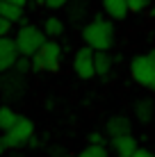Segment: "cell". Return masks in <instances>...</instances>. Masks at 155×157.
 I'll use <instances>...</instances> for the list:
<instances>
[{
    "instance_id": "obj_25",
    "label": "cell",
    "mask_w": 155,
    "mask_h": 157,
    "mask_svg": "<svg viewBox=\"0 0 155 157\" xmlns=\"http://www.w3.org/2000/svg\"><path fill=\"white\" fill-rule=\"evenodd\" d=\"M5 150H7V148H5V144H2V134H0V157L5 155Z\"/></svg>"
},
{
    "instance_id": "obj_27",
    "label": "cell",
    "mask_w": 155,
    "mask_h": 157,
    "mask_svg": "<svg viewBox=\"0 0 155 157\" xmlns=\"http://www.w3.org/2000/svg\"><path fill=\"white\" fill-rule=\"evenodd\" d=\"M12 157H21V155H12Z\"/></svg>"
},
{
    "instance_id": "obj_28",
    "label": "cell",
    "mask_w": 155,
    "mask_h": 157,
    "mask_svg": "<svg viewBox=\"0 0 155 157\" xmlns=\"http://www.w3.org/2000/svg\"><path fill=\"white\" fill-rule=\"evenodd\" d=\"M153 89H155V82H153Z\"/></svg>"
},
{
    "instance_id": "obj_19",
    "label": "cell",
    "mask_w": 155,
    "mask_h": 157,
    "mask_svg": "<svg viewBox=\"0 0 155 157\" xmlns=\"http://www.w3.org/2000/svg\"><path fill=\"white\" fill-rule=\"evenodd\" d=\"M12 25H14V23H9V21H5L2 16H0V39H2V36H9Z\"/></svg>"
},
{
    "instance_id": "obj_26",
    "label": "cell",
    "mask_w": 155,
    "mask_h": 157,
    "mask_svg": "<svg viewBox=\"0 0 155 157\" xmlns=\"http://www.w3.org/2000/svg\"><path fill=\"white\" fill-rule=\"evenodd\" d=\"M37 5H41V7H46V0H34Z\"/></svg>"
},
{
    "instance_id": "obj_23",
    "label": "cell",
    "mask_w": 155,
    "mask_h": 157,
    "mask_svg": "<svg viewBox=\"0 0 155 157\" xmlns=\"http://www.w3.org/2000/svg\"><path fill=\"white\" fill-rule=\"evenodd\" d=\"M132 157H155V155L151 153V150H146V148H139V150H137V153L132 155Z\"/></svg>"
},
{
    "instance_id": "obj_18",
    "label": "cell",
    "mask_w": 155,
    "mask_h": 157,
    "mask_svg": "<svg viewBox=\"0 0 155 157\" xmlns=\"http://www.w3.org/2000/svg\"><path fill=\"white\" fill-rule=\"evenodd\" d=\"M14 71L21 73V75H28V73L32 71V59H30V57H18V62H16Z\"/></svg>"
},
{
    "instance_id": "obj_11",
    "label": "cell",
    "mask_w": 155,
    "mask_h": 157,
    "mask_svg": "<svg viewBox=\"0 0 155 157\" xmlns=\"http://www.w3.org/2000/svg\"><path fill=\"white\" fill-rule=\"evenodd\" d=\"M103 9L107 12L110 18H114V21L126 18V14L130 12V7H128L126 0H103Z\"/></svg>"
},
{
    "instance_id": "obj_9",
    "label": "cell",
    "mask_w": 155,
    "mask_h": 157,
    "mask_svg": "<svg viewBox=\"0 0 155 157\" xmlns=\"http://www.w3.org/2000/svg\"><path fill=\"white\" fill-rule=\"evenodd\" d=\"M112 150L116 153V157H132L139 150V146H137V139L132 134H126V137L112 139Z\"/></svg>"
},
{
    "instance_id": "obj_2",
    "label": "cell",
    "mask_w": 155,
    "mask_h": 157,
    "mask_svg": "<svg viewBox=\"0 0 155 157\" xmlns=\"http://www.w3.org/2000/svg\"><path fill=\"white\" fill-rule=\"evenodd\" d=\"M14 41H16V48H18L21 57L32 59L48 43V36H46V32L41 28H37V25H21L18 32H16V36H14Z\"/></svg>"
},
{
    "instance_id": "obj_3",
    "label": "cell",
    "mask_w": 155,
    "mask_h": 157,
    "mask_svg": "<svg viewBox=\"0 0 155 157\" xmlns=\"http://www.w3.org/2000/svg\"><path fill=\"white\" fill-rule=\"evenodd\" d=\"M60 66H62V46L57 41H48L32 57V71L34 73H55Z\"/></svg>"
},
{
    "instance_id": "obj_20",
    "label": "cell",
    "mask_w": 155,
    "mask_h": 157,
    "mask_svg": "<svg viewBox=\"0 0 155 157\" xmlns=\"http://www.w3.org/2000/svg\"><path fill=\"white\" fill-rule=\"evenodd\" d=\"M128 7H130V12H141L144 7H146V0H126Z\"/></svg>"
},
{
    "instance_id": "obj_6",
    "label": "cell",
    "mask_w": 155,
    "mask_h": 157,
    "mask_svg": "<svg viewBox=\"0 0 155 157\" xmlns=\"http://www.w3.org/2000/svg\"><path fill=\"white\" fill-rule=\"evenodd\" d=\"M130 75L135 78L137 84L153 86L155 82V50L148 55H137L130 62Z\"/></svg>"
},
{
    "instance_id": "obj_16",
    "label": "cell",
    "mask_w": 155,
    "mask_h": 157,
    "mask_svg": "<svg viewBox=\"0 0 155 157\" xmlns=\"http://www.w3.org/2000/svg\"><path fill=\"white\" fill-rule=\"evenodd\" d=\"M94 66H96V75H107L112 68V57L107 52H96L94 55Z\"/></svg>"
},
{
    "instance_id": "obj_5",
    "label": "cell",
    "mask_w": 155,
    "mask_h": 157,
    "mask_svg": "<svg viewBox=\"0 0 155 157\" xmlns=\"http://www.w3.org/2000/svg\"><path fill=\"white\" fill-rule=\"evenodd\" d=\"M25 91H28V80H25V75L16 73V71L0 73V94H2V98H5V105L23 100Z\"/></svg>"
},
{
    "instance_id": "obj_12",
    "label": "cell",
    "mask_w": 155,
    "mask_h": 157,
    "mask_svg": "<svg viewBox=\"0 0 155 157\" xmlns=\"http://www.w3.org/2000/svg\"><path fill=\"white\" fill-rule=\"evenodd\" d=\"M21 114H16V112L12 109L9 105H0V132H9L16 123H18Z\"/></svg>"
},
{
    "instance_id": "obj_7",
    "label": "cell",
    "mask_w": 155,
    "mask_h": 157,
    "mask_svg": "<svg viewBox=\"0 0 155 157\" xmlns=\"http://www.w3.org/2000/svg\"><path fill=\"white\" fill-rule=\"evenodd\" d=\"M94 55H96V50H91L89 46H82L76 50V55H73V71H76L80 80H91L96 75Z\"/></svg>"
},
{
    "instance_id": "obj_24",
    "label": "cell",
    "mask_w": 155,
    "mask_h": 157,
    "mask_svg": "<svg viewBox=\"0 0 155 157\" xmlns=\"http://www.w3.org/2000/svg\"><path fill=\"white\" fill-rule=\"evenodd\" d=\"M2 2H9V5H16V7H25L28 0H2Z\"/></svg>"
},
{
    "instance_id": "obj_14",
    "label": "cell",
    "mask_w": 155,
    "mask_h": 157,
    "mask_svg": "<svg viewBox=\"0 0 155 157\" xmlns=\"http://www.w3.org/2000/svg\"><path fill=\"white\" fill-rule=\"evenodd\" d=\"M46 32L48 39H57V36L64 34V21L57 18V16H48V18L44 21V28H41Z\"/></svg>"
},
{
    "instance_id": "obj_13",
    "label": "cell",
    "mask_w": 155,
    "mask_h": 157,
    "mask_svg": "<svg viewBox=\"0 0 155 157\" xmlns=\"http://www.w3.org/2000/svg\"><path fill=\"white\" fill-rule=\"evenodd\" d=\"M0 16L9 23H23L25 16H23V7H16V5H9V2H2L0 0Z\"/></svg>"
},
{
    "instance_id": "obj_1",
    "label": "cell",
    "mask_w": 155,
    "mask_h": 157,
    "mask_svg": "<svg viewBox=\"0 0 155 157\" xmlns=\"http://www.w3.org/2000/svg\"><path fill=\"white\" fill-rule=\"evenodd\" d=\"M82 41L96 52H107L114 46V25L103 16H96L91 23L82 28Z\"/></svg>"
},
{
    "instance_id": "obj_22",
    "label": "cell",
    "mask_w": 155,
    "mask_h": 157,
    "mask_svg": "<svg viewBox=\"0 0 155 157\" xmlns=\"http://www.w3.org/2000/svg\"><path fill=\"white\" fill-rule=\"evenodd\" d=\"M89 141H91V146H100V141H103V137H100L98 132H91V134H89Z\"/></svg>"
},
{
    "instance_id": "obj_21",
    "label": "cell",
    "mask_w": 155,
    "mask_h": 157,
    "mask_svg": "<svg viewBox=\"0 0 155 157\" xmlns=\"http://www.w3.org/2000/svg\"><path fill=\"white\" fill-rule=\"evenodd\" d=\"M66 2H68V0H46V7L48 9H62Z\"/></svg>"
},
{
    "instance_id": "obj_15",
    "label": "cell",
    "mask_w": 155,
    "mask_h": 157,
    "mask_svg": "<svg viewBox=\"0 0 155 157\" xmlns=\"http://www.w3.org/2000/svg\"><path fill=\"white\" fill-rule=\"evenodd\" d=\"M135 114L141 123H148L153 118V100L144 98V100H137L135 102Z\"/></svg>"
},
{
    "instance_id": "obj_17",
    "label": "cell",
    "mask_w": 155,
    "mask_h": 157,
    "mask_svg": "<svg viewBox=\"0 0 155 157\" xmlns=\"http://www.w3.org/2000/svg\"><path fill=\"white\" fill-rule=\"evenodd\" d=\"M78 157H107V153H105L103 146H91V144H89L84 150L78 153Z\"/></svg>"
},
{
    "instance_id": "obj_4",
    "label": "cell",
    "mask_w": 155,
    "mask_h": 157,
    "mask_svg": "<svg viewBox=\"0 0 155 157\" xmlns=\"http://www.w3.org/2000/svg\"><path fill=\"white\" fill-rule=\"evenodd\" d=\"M32 139H34V123L28 116H21L18 123L9 130V132L2 134V144L7 150H18L23 146H28Z\"/></svg>"
},
{
    "instance_id": "obj_10",
    "label": "cell",
    "mask_w": 155,
    "mask_h": 157,
    "mask_svg": "<svg viewBox=\"0 0 155 157\" xmlns=\"http://www.w3.org/2000/svg\"><path fill=\"white\" fill-rule=\"evenodd\" d=\"M130 130H132V123H130V118L123 116V114H114L107 121V134L112 139L126 137V134H130Z\"/></svg>"
},
{
    "instance_id": "obj_8",
    "label": "cell",
    "mask_w": 155,
    "mask_h": 157,
    "mask_svg": "<svg viewBox=\"0 0 155 157\" xmlns=\"http://www.w3.org/2000/svg\"><path fill=\"white\" fill-rule=\"evenodd\" d=\"M18 57H21V52H18V48H16V41L12 36H2V39H0V73L14 71Z\"/></svg>"
}]
</instances>
